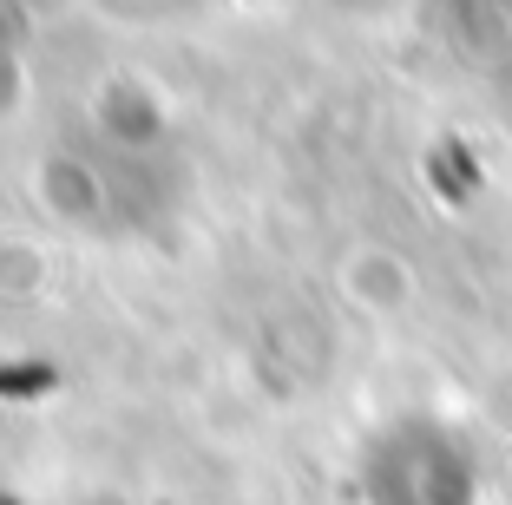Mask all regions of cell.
Masks as SVG:
<instances>
[{
	"label": "cell",
	"mask_w": 512,
	"mask_h": 505,
	"mask_svg": "<svg viewBox=\"0 0 512 505\" xmlns=\"http://www.w3.org/2000/svg\"><path fill=\"white\" fill-rule=\"evenodd\" d=\"M473 492H480L473 446L434 414L394 420L362 453V499L368 505H473Z\"/></svg>",
	"instance_id": "obj_1"
}]
</instances>
